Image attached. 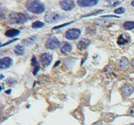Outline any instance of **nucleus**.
Listing matches in <instances>:
<instances>
[{
	"instance_id": "nucleus-1",
	"label": "nucleus",
	"mask_w": 134,
	"mask_h": 125,
	"mask_svg": "<svg viewBox=\"0 0 134 125\" xmlns=\"http://www.w3.org/2000/svg\"><path fill=\"white\" fill-rule=\"evenodd\" d=\"M26 9L34 13V14H40L45 11V5L40 1H27L26 3Z\"/></svg>"
},
{
	"instance_id": "nucleus-2",
	"label": "nucleus",
	"mask_w": 134,
	"mask_h": 125,
	"mask_svg": "<svg viewBox=\"0 0 134 125\" xmlns=\"http://www.w3.org/2000/svg\"><path fill=\"white\" fill-rule=\"evenodd\" d=\"M28 19V16L23 13H13L10 15V21L12 23H24Z\"/></svg>"
},
{
	"instance_id": "nucleus-3",
	"label": "nucleus",
	"mask_w": 134,
	"mask_h": 125,
	"mask_svg": "<svg viewBox=\"0 0 134 125\" xmlns=\"http://www.w3.org/2000/svg\"><path fill=\"white\" fill-rule=\"evenodd\" d=\"M45 46L48 50H55L60 46V41L55 36H50L45 42Z\"/></svg>"
},
{
	"instance_id": "nucleus-4",
	"label": "nucleus",
	"mask_w": 134,
	"mask_h": 125,
	"mask_svg": "<svg viewBox=\"0 0 134 125\" xmlns=\"http://www.w3.org/2000/svg\"><path fill=\"white\" fill-rule=\"evenodd\" d=\"M80 36H81V30L79 29H75V28L70 29L67 30L65 33V37L70 40L77 39L80 37Z\"/></svg>"
},
{
	"instance_id": "nucleus-5",
	"label": "nucleus",
	"mask_w": 134,
	"mask_h": 125,
	"mask_svg": "<svg viewBox=\"0 0 134 125\" xmlns=\"http://www.w3.org/2000/svg\"><path fill=\"white\" fill-rule=\"evenodd\" d=\"M59 5L60 6V8L66 11H71L75 7V3L74 1L72 0H64V1H60L59 2Z\"/></svg>"
},
{
	"instance_id": "nucleus-6",
	"label": "nucleus",
	"mask_w": 134,
	"mask_h": 125,
	"mask_svg": "<svg viewBox=\"0 0 134 125\" xmlns=\"http://www.w3.org/2000/svg\"><path fill=\"white\" fill-rule=\"evenodd\" d=\"M62 19L60 13H49L46 16H45V21L47 22L51 23V22H56L60 21Z\"/></svg>"
},
{
	"instance_id": "nucleus-7",
	"label": "nucleus",
	"mask_w": 134,
	"mask_h": 125,
	"mask_svg": "<svg viewBox=\"0 0 134 125\" xmlns=\"http://www.w3.org/2000/svg\"><path fill=\"white\" fill-rule=\"evenodd\" d=\"M52 59H53V56L51 54L47 53L41 54L40 57V61L41 64L44 67L49 66L51 63Z\"/></svg>"
},
{
	"instance_id": "nucleus-8",
	"label": "nucleus",
	"mask_w": 134,
	"mask_h": 125,
	"mask_svg": "<svg viewBox=\"0 0 134 125\" xmlns=\"http://www.w3.org/2000/svg\"><path fill=\"white\" fill-rule=\"evenodd\" d=\"M13 61L12 59V58L10 57H4L2 59H1L0 61V69L1 70H5L9 68L12 64H13Z\"/></svg>"
},
{
	"instance_id": "nucleus-9",
	"label": "nucleus",
	"mask_w": 134,
	"mask_h": 125,
	"mask_svg": "<svg viewBox=\"0 0 134 125\" xmlns=\"http://www.w3.org/2000/svg\"><path fill=\"white\" fill-rule=\"evenodd\" d=\"M98 0H78L77 3L81 7H92L98 4Z\"/></svg>"
},
{
	"instance_id": "nucleus-10",
	"label": "nucleus",
	"mask_w": 134,
	"mask_h": 125,
	"mask_svg": "<svg viewBox=\"0 0 134 125\" xmlns=\"http://www.w3.org/2000/svg\"><path fill=\"white\" fill-rule=\"evenodd\" d=\"M121 91L126 97H129L133 93L134 87L130 84H124L121 87Z\"/></svg>"
},
{
	"instance_id": "nucleus-11",
	"label": "nucleus",
	"mask_w": 134,
	"mask_h": 125,
	"mask_svg": "<svg viewBox=\"0 0 134 125\" xmlns=\"http://www.w3.org/2000/svg\"><path fill=\"white\" fill-rule=\"evenodd\" d=\"M129 67H130V62H129L128 59L126 57H122L118 62V67L122 70H127L129 68Z\"/></svg>"
},
{
	"instance_id": "nucleus-12",
	"label": "nucleus",
	"mask_w": 134,
	"mask_h": 125,
	"mask_svg": "<svg viewBox=\"0 0 134 125\" xmlns=\"http://www.w3.org/2000/svg\"><path fill=\"white\" fill-rule=\"evenodd\" d=\"M90 44V40L88 39H82L81 41H79V43H77V48L80 50H85Z\"/></svg>"
},
{
	"instance_id": "nucleus-13",
	"label": "nucleus",
	"mask_w": 134,
	"mask_h": 125,
	"mask_svg": "<svg viewBox=\"0 0 134 125\" xmlns=\"http://www.w3.org/2000/svg\"><path fill=\"white\" fill-rule=\"evenodd\" d=\"M72 50V46L69 43H64L62 46V47L60 48V52L63 54H68L70 53Z\"/></svg>"
},
{
	"instance_id": "nucleus-14",
	"label": "nucleus",
	"mask_w": 134,
	"mask_h": 125,
	"mask_svg": "<svg viewBox=\"0 0 134 125\" xmlns=\"http://www.w3.org/2000/svg\"><path fill=\"white\" fill-rule=\"evenodd\" d=\"M38 36H33L27 38V39H25L23 40V44L25 45V46H30L33 43H34L36 42V40L37 39Z\"/></svg>"
},
{
	"instance_id": "nucleus-15",
	"label": "nucleus",
	"mask_w": 134,
	"mask_h": 125,
	"mask_svg": "<svg viewBox=\"0 0 134 125\" xmlns=\"http://www.w3.org/2000/svg\"><path fill=\"white\" fill-rule=\"evenodd\" d=\"M19 33H20V31L19 29H9L5 32V35L7 36V37H9V38H13V37H15V36H18Z\"/></svg>"
},
{
	"instance_id": "nucleus-16",
	"label": "nucleus",
	"mask_w": 134,
	"mask_h": 125,
	"mask_svg": "<svg viewBox=\"0 0 134 125\" xmlns=\"http://www.w3.org/2000/svg\"><path fill=\"white\" fill-rule=\"evenodd\" d=\"M14 52L17 56H22L25 53V49L22 45H17L14 49Z\"/></svg>"
},
{
	"instance_id": "nucleus-17",
	"label": "nucleus",
	"mask_w": 134,
	"mask_h": 125,
	"mask_svg": "<svg viewBox=\"0 0 134 125\" xmlns=\"http://www.w3.org/2000/svg\"><path fill=\"white\" fill-rule=\"evenodd\" d=\"M123 27L125 28V29H127V30H131V29H134V22H131V21L126 22L123 24Z\"/></svg>"
},
{
	"instance_id": "nucleus-18",
	"label": "nucleus",
	"mask_w": 134,
	"mask_h": 125,
	"mask_svg": "<svg viewBox=\"0 0 134 125\" xmlns=\"http://www.w3.org/2000/svg\"><path fill=\"white\" fill-rule=\"evenodd\" d=\"M44 26V23L41 21H36L32 24V28L34 29H40Z\"/></svg>"
},
{
	"instance_id": "nucleus-19",
	"label": "nucleus",
	"mask_w": 134,
	"mask_h": 125,
	"mask_svg": "<svg viewBox=\"0 0 134 125\" xmlns=\"http://www.w3.org/2000/svg\"><path fill=\"white\" fill-rule=\"evenodd\" d=\"M127 42H128V39H126L123 35H121L119 37V39H118V44L120 45V46L126 44Z\"/></svg>"
},
{
	"instance_id": "nucleus-20",
	"label": "nucleus",
	"mask_w": 134,
	"mask_h": 125,
	"mask_svg": "<svg viewBox=\"0 0 134 125\" xmlns=\"http://www.w3.org/2000/svg\"><path fill=\"white\" fill-rule=\"evenodd\" d=\"M75 21H71V22H68V23H64V24H61V25H60V26H55V27H54L53 28V29H60V28H62V27H64V26H68V25H70V24H71L72 22H74Z\"/></svg>"
},
{
	"instance_id": "nucleus-21",
	"label": "nucleus",
	"mask_w": 134,
	"mask_h": 125,
	"mask_svg": "<svg viewBox=\"0 0 134 125\" xmlns=\"http://www.w3.org/2000/svg\"><path fill=\"white\" fill-rule=\"evenodd\" d=\"M125 9L123 8V7H121V8H119V9H116L115 10V14H122V13H125Z\"/></svg>"
},
{
	"instance_id": "nucleus-22",
	"label": "nucleus",
	"mask_w": 134,
	"mask_h": 125,
	"mask_svg": "<svg viewBox=\"0 0 134 125\" xmlns=\"http://www.w3.org/2000/svg\"><path fill=\"white\" fill-rule=\"evenodd\" d=\"M32 66H33L34 67L38 66V62H37V58H36L35 56H34L33 58H32Z\"/></svg>"
},
{
	"instance_id": "nucleus-23",
	"label": "nucleus",
	"mask_w": 134,
	"mask_h": 125,
	"mask_svg": "<svg viewBox=\"0 0 134 125\" xmlns=\"http://www.w3.org/2000/svg\"><path fill=\"white\" fill-rule=\"evenodd\" d=\"M102 12H103V10L102 9H101V10H98L97 12L96 13H91V14H88V15H86V16H81V17H87V16H93V15H98V14H99L100 13H102Z\"/></svg>"
},
{
	"instance_id": "nucleus-24",
	"label": "nucleus",
	"mask_w": 134,
	"mask_h": 125,
	"mask_svg": "<svg viewBox=\"0 0 134 125\" xmlns=\"http://www.w3.org/2000/svg\"><path fill=\"white\" fill-rule=\"evenodd\" d=\"M15 83H16V81H15L13 79H12V78H9V80H7V84H8L9 86H13Z\"/></svg>"
},
{
	"instance_id": "nucleus-25",
	"label": "nucleus",
	"mask_w": 134,
	"mask_h": 125,
	"mask_svg": "<svg viewBox=\"0 0 134 125\" xmlns=\"http://www.w3.org/2000/svg\"><path fill=\"white\" fill-rule=\"evenodd\" d=\"M18 40V39H13V40H11V41H9V42H8V43H4V44H1V47H2V46H6V45H9V44H10V43H14V42H16V41H17Z\"/></svg>"
},
{
	"instance_id": "nucleus-26",
	"label": "nucleus",
	"mask_w": 134,
	"mask_h": 125,
	"mask_svg": "<svg viewBox=\"0 0 134 125\" xmlns=\"http://www.w3.org/2000/svg\"><path fill=\"white\" fill-rule=\"evenodd\" d=\"M39 70H40V67L38 66H37V67H34V75H37V73L39 72Z\"/></svg>"
},
{
	"instance_id": "nucleus-27",
	"label": "nucleus",
	"mask_w": 134,
	"mask_h": 125,
	"mask_svg": "<svg viewBox=\"0 0 134 125\" xmlns=\"http://www.w3.org/2000/svg\"><path fill=\"white\" fill-rule=\"evenodd\" d=\"M119 4H120V2H115V3L113 5V7H115V6H116V5H118Z\"/></svg>"
},
{
	"instance_id": "nucleus-28",
	"label": "nucleus",
	"mask_w": 134,
	"mask_h": 125,
	"mask_svg": "<svg viewBox=\"0 0 134 125\" xmlns=\"http://www.w3.org/2000/svg\"><path fill=\"white\" fill-rule=\"evenodd\" d=\"M10 93H11V90H9L8 91H6V92H5V93H6V94H9Z\"/></svg>"
},
{
	"instance_id": "nucleus-29",
	"label": "nucleus",
	"mask_w": 134,
	"mask_h": 125,
	"mask_svg": "<svg viewBox=\"0 0 134 125\" xmlns=\"http://www.w3.org/2000/svg\"><path fill=\"white\" fill-rule=\"evenodd\" d=\"M132 67H133V68H134V59H133V61H132Z\"/></svg>"
},
{
	"instance_id": "nucleus-30",
	"label": "nucleus",
	"mask_w": 134,
	"mask_h": 125,
	"mask_svg": "<svg viewBox=\"0 0 134 125\" xmlns=\"http://www.w3.org/2000/svg\"><path fill=\"white\" fill-rule=\"evenodd\" d=\"M131 5H132L133 6H134V1H133V2H131Z\"/></svg>"
},
{
	"instance_id": "nucleus-31",
	"label": "nucleus",
	"mask_w": 134,
	"mask_h": 125,
	"mask_svg": "<svg viewBox=\"0 0 134 125\" xmlns=\"http://www.w3.org/2000/svg\"><path fill=\"white\" fill-rule=\"evenodd\" d=\"M3 77H4V76H3V75H1V80H2Z\"/></svg>"
},
{
	"instance_id": "nucleus-32",
	"label": "nucleus",
	"mask_w": 134,
	"mask_h": 125,
	"mask_svg": "<svg viewBox=\"0 0 134 125\" xmlns=\"http://www.w3.org/2000/svg\"><path fill=\"white\" fill-rule=\"evenodd\" d=\"M3 87H3V85H2V86L1 87V91H2V90H3Z\"/></svg>"
}]
</instances>
